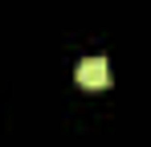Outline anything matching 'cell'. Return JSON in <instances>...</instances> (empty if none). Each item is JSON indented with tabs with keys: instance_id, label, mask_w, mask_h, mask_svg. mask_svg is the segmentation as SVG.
I'll return each instance as SVG.
<instances>
[{
	"instance_id": "cell-1",
	"label": "cell",
	"mask_w": 151,
	"mask_h": 147,
	"mask_svg": "<svg viewBox=\"0 0 151 147\" xmlns=\"http://www.w3.org/2000/svg\"><path fill=\"white\" fill-rule=\"evenodd\" d=\"M78 82H82L86 90H106V86H110V66H106V57H86V61L78 66Z\"/></svg>"
}]
</instances>
